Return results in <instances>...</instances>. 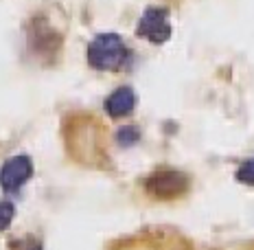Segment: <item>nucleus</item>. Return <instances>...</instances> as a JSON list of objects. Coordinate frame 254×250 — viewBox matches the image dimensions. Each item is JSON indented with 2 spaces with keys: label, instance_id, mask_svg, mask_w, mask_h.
Listing matches in <instances>:
<instances>
[{
  "label": "nucleus",
  "instance_id": "nucleus-1",
  "mask_svg": "<svg viewBox=\"0 0 254 250\" xmlns=\"http://www.w3.org/2000/svg\"><path fill=\"white\" fill-rule=\"evenodd\" d=\"M129 60V51L116 33H99L88 46V62L97 71H119Z\"/></svg>",
  "mask_w": 254,
  "mask_h": 250
},
{
  "label": "nucleus",
  "instance_id": "nucleus-2",
  "mask_svg": "<svg viewBox=\"0 0 254 250\" xmlns=\"http://www.w3.org/2000/svg\"><path fill=\"white\" fill-rule=\"evenodd\" d=\"M147 191L151 195L160 200H169V198H178L180 193H184L189 187V178L178 169H158L153 171L145 182Z\"/></svg>",
  "mask_w": 254,
  "mask_h": 250
},
{
  "label": "nucleus",
  "instance_id": "nucleus-3",
  "mask_svg": "<svg viewBox=\"0 0 254 250\" xmlns=\"http://www.w3.org/2000/svg\"><path fill=\"white\" fill-rule=\"evenodd\" d=\"M138 38L149 40L151 44H165L171 38V24H169V11L165 7H149L138 20L136 29Z\"/></svg>",
  "mask_w": 254,
  "mask_h": 250
},
{
  "label": "nucleus",
  "instance_id": "nucleus-4",
  "mask_svg": "<svg viewBox=\"0 0 254 250\" xmlns=\"http://www.w3.org/2000/svg\"><path fill=\"white\" fill-rule=\"evenodd\" d=\"M31 175H33V161L24 154H18L0 167V187L4 191H15L22 187Z\"/></svg>",
  "mask_w": 254,
  "mask_h": 250
},
{
  "label": "nucleus",
  "instance_id": "nucleus-5",
  "mask_svg": "<svg viewBox=\"0 0 254 250\" xmlns=\"http://www.w3.org/2000/svg\"><path fill=\"white\" fill-rule=\"evenodd\" d=\"M134 105H136L134 90L123 86V88H116L114 92L105 99V112L110 116H114V119H119V116L129 114L131 110H134Z\"/></svg>",
  "mask_w": 254,
  "mask_h": 250
},
{
  "label": "nucleus",
  "instance_id": "nucleus-6",
  "mask_svg": "<svg viewBox=\"0 0 254 250\" xmlns=\"http://www.w3.org/2000/svg\"><path fill=\"white\" fill-rule=\"evenodd\" d=\"M237 180L243 184H248V187H254V158L246 161L239 169H237Z\"/></svg>",
  "mask_w": 254,
  "mask_h": 250
},
{
  "label": "nucleus",
  "instance_id": "nucleus-7",
  "mask_svg": "<svg viewBox=\"0 0 254 250\" xmlns=\"http://www.w3.org/2000/svg\"><path fill=\"white\" fill-rule=\"evenodd\" d=\"M13 215H15V209L11 202H0V231H7L11 226Z\"/></svg>",
  "mask_w": 254,
  "mask_h": 250
},
{
  "label": "nucleus",
  "instance_id": "nucleus-8",
  "mask_svg": "<svg viewBox=\"0 0 254 250\" xmlns=\"http://www.w3.org/2000/svg\"><path fill=\"white\" fill-rule=\"evenodd\" d=\"M138 130L136 127H123V130H119V143L123 147H129V145H134V143H138Z\"/></svg>",
  "mask_w": 254,
  "mask_h": 250
},
{
  "label": "nucleus",
  "instance_id": "nucleus-9",
  "mask_svg": "<svg viewBox=\"0 0 254 250\" xmlns=\"http://www.w3.org/2000/svg\"><path fill=\"white\" fill-rule=\"evenodd\" d=\"M29 250H40V246H33V248H29Z\"/></svg>",
  "mask_w": 254,
  "mask_h": 250
}]
</instances>
